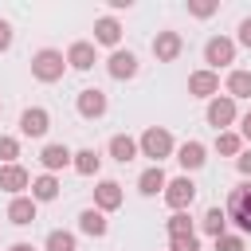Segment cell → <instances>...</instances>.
Returning a JSON list of instances; mask_svg holds the SVG:
<instances>
[{
  "label": "cell",
  "instance_id": "cell-34",
  "mask_svg": "<svg viewBox=\"0 0 251 251\" xmlns=\"http://www.w3.org/2000/svg\"><path fill=\"white\" fill-rule=\"evenodd\" d=\"M235 165H239V173H243V176L251 180V149H243V153L235 157Z\"/></svg>",
  "mask_w": 251,
  "mask_h": 251
},
{
  "label": "cell",
  "instance_id": "cell-9",
  "mask_svg": "<svg viewBox=\"0 0 251 251\" xmlns=\"http://www.w3.org/2000/svg\"><path fill=\"white\" fill-rule=\"evenodd\" d=\"M51 129V114L43 110V106H27L24 114H20V133L24 137H43Z\"/></svg>",
  "mask_w": 251,
  "mask_h": 251
},
{
  "label": "cell",
  "instance_id": "cell-28",
  "mask_svg": "<svg viewBox=\"0 0 251 251\" xmlns=\"http://www.w3.org/2000/svg\"><path fill=\"white\" fill-rule=\"evenodd\" d=\"M47 251H78V243H75V235H71V231L55 227V231L47 235Z\"/></svg>",
  "mask_w": 251,
  "mask_h": 251
},
{
  "label": "cell",
  "instance_id": "cell-21",
  "mask_svg": "<svg viewBox=\"0 0 251 251\" xmlns=\"http://www.w3.org/2000/svg\"><path fill=\"white\" fill-rule=\"evenodd\" d=\"M35 212H39V204H35L31 196H12V204H8V220H12L16 227L31 224V220H35Z\"/></svg>",
  "mask_w": 251,
  "mask_h": 251
},
{
  "label": "cell",
  "instance_id": "cell-18",
  "mask_svg": "<svg viewBox=\"0 0 251 251\" xmlns=\"http://www.w3.org/2000/svg\"><path fill=\"white\" fill-rule=\"evenodd\" d=\"M78 231L90 235V239H102V235L110 231V224H106V216H102L98 208H82V212H78Z\"/></svg>",
  "mask_w": 251,
  "mask_h": 251
},
{
  "label": "cell",
  "instance_id": "cell-33",
  "mask_svg": "<svg viewBox=\"0 0 251 251\" xmlns=\"http://www.w3.org/2000/svg\"><path fill=\"white\" fill-rule=\"evenodd\" d=\"M8 47H12V24H8V20H0V55H4Z\"/></svg>",
  "mask_w": 251,
  "mask_h": 251
},
{
  "label": "cell",
  "instance_id": "cell-10",
  "mask_svg": "<svg viewBox=\"0 0 251 251\" xmlns=\"http://www.w3.org/2000/svg\"><path fill=\"white\" fill-rule=\"evenodd\" d=\"M106 71H110V78H118V82H126V78H133L137 75V55L133 51H110V59H106Z\"/></svg>",
  "mask_w": 251,
  "mask_h": 251
},
{
  "label": "cell",
  "instance_id": "cell-3",
  "mask_svg": "<svg viewBox=\"0 0 251 251\" xmlns=\"http://www.w3.org/2000/svg\"><path fill=\"white\" fill-rule=\"evenodd\" d=\"M224 212H227V220H231L243 235H251V180H243L239 188H231Z\"/></svg>",
  "mask_w": 251,
  "mask_h": 251
},
{
  "label": "cell",
  "instance_id": "cell-19",
  "mask_svg": "<svg viewBox=\"0 0 251 251\" xmlns=\"http://www.w3.org/2000/svg\"><path fill=\"white\" fill-rule=\"evenodd\" d=\"M165 184H169V176H165L161 165H149V169L137 176V192H141V196H157V192H165Z\"/></svg>",
  "mask_w": 251,
  "mask_h": 251
},
{
  "label": "cell",
  "instance_id": "cell-1",
  "mask_svg": "<svg viewBox=\"0 0 251 251\" xmlns=\"http://www.w3.org/2000/svg\"><path fill=\"white\" fill-rule=\"evenodd\" d=\"M173 149H176V141H173V133H169L165 126H149V129L137 137V153H141V157H153V165H161L165 157H173Z\"/></svg>",
  "mask_w": 251,
  "mask_h": 251
},
{
  "label": "cell",
  "instance_id": "cell-20",
  "mask_svg": "<svg viewBox=\"0 0 251 251\" xmlns=\"http://www.w3.org/2000/svg\"><path fill=\"white\" fill-rule=\"evenodd\" d=\"M55 196H59V176H55V173L31 176V200H35V204H47V200H55Z\"/></svg>",
  "mask_w": 251,
  "mask_h": 251
},
{
  "label": "cell",
  "instance_id": "cell-15",
  "mask_svg": "<svg viewBox=\"0 0 251 251\" xmlns=\"http://www.w3.org/2000/svg\"><path fill=\"white\" fill-rule=\"evenodd\" d=\"M94 43L118 51V43H122V24H118L114 16H98V20H94Z\"/></svg>",
  "mask_w": 251,
  "mask_h": 251
},
{
  "label": "cell",
  "instance_id": "cell-27",
  "mask_svg": "<svg viewBox=\"0 0 251 251\" xmlns=\"http://www.w3.org/2000/svg\"><path fill=\"white\" fill-rule=\"evenodd\" d=\"M227 98H251V71H231L227 75Z\"/></svg>",
  "mask_w": 251,
  "mask_h": 251
},
{
  "label": "cell",
  "instance_id": "cell-38",
  "mask_svg": "<svg viewBox=\"0 0 251 251\" xmlns=\"http://www.w3.org/2000/svg\"><path fill=\"white\" fill-rule=\"evenodd\" d=\"M0 110H4V106H0Z\"/></svg>",
  "mask_w": 251,
  "mask_h": 251
},
{
  "label": "cell",
  "instance_id": "cell-37",
  "mask_svg": "<svg viewBox=\"0 0 251 251\" xmlns=\"http://www.w3.org/2000/svg\"><path fill=\"white\" fill-rule=\"evenodd\" d=\"M8 251H35V247H31V243H12Z\"/></svg>",
  "mask_w": 251,
  "mask_h": 251
},
{
  "label": "cell",
  "instance_id": "cell-36",
  "mask_svg": "<svg viewBox=\"0 0 251 251\" xmlns=\"http://www.w3.org/2000/svg\"><path fill=\"white\" fill-rule=\"evenodd\" d=\"M239 137H243V141H251V110L239 118Z\"/></svg>",
  "mask_w": 251,
  "mask_h": 251
},
{
  "label": "cell",
  "instance_id": "cell-24",
  "mask_svg": "<svg viewBox=\"0 0 251 251\" xmlns=\"http://www.w3.org/2000/svg\"><path fill=\"white\" fill-rule=\"evenodd\" d=\"M200 231H208L212 239H220V235L227 231V212H224V208H208L204 220H200Z\"/></svg>",
  "mask_w": 251,
  "mask_h": 251
},
{
  "label": "cell",
  "instance_id": "cell-22",
  "mask_svg": "<svg viewBox=\"0 0 251 251\" xmlns=\"http://www.w3.org/2000/svg\"><path fill=\"white\" fill-rule=\"evenodd\" d=\"M106 149H110V157H114V161H118V165H129V161H133V157H137V141H133V137H129V133H114V137H110V145H106Z\"/></svg>",
  "mask_w": 251,
  "mask_h": 251
},
{
  "label": "cell",
  "instance_id": "cell-14",
  "mask_svg": "<svg viewBox=\"0 0 251 251\" xmlns=\"http://www.w3.org/2000/svg\"><path fill=\"white\" fill-rule=\"evenodd\" d=\"M98 63V55H94V43L90 39H75L71 47H67V67H75V71H90Z\"/></svg>",
  "mask_w": 251,
  "mask_h": 251
},
{
  "label": "cell",
  "instance_id": "cell-8",
  "mask_svg": "<svg viewBox=\"0 0 251 251\" xmlns=\"http://www.w3.org/2000/svg\"><path fill=\"white\" fill-rule=\"evenodd\" d=\"M180 51H184L180 31H157V35H153V55H157V63H173V59H180Z\"/></svg>",
  "mask_w": 251,
  "mask_h": 251
},
{
  "label": "cell",
  "instance_id": "cell-35",
  "mask_svg": "<svg viewBox=\"0 0 251 251\" xmlns=\"http://www.w3.org/2000/svg\"><path fill=\"white\" fill-rule=\"evenodd\" d=\"M239 47H247V51H251V16L239 24Z\"/></svg>",
  "mask_w": 251,
  "mask_h": 251
},
{
  "label": "cell",
  "instance_id": "cell-25",
  "mask_svg": "<svg viewBox=\"0 0 251 251\" xmlns=\"http://www.w3.org/2000/svg\"><path fill=\"white\" fill-rule=\"evenodd\" d=\"M216 153H220V157H239V153H243V137H239L235 129L216 133Z\"/></svg>",
  "mask_w": 251,
  "mask_h": 251
},
{
  "label": "cell",
  "instance_id": "cell-6",
  "mask_svg": "<svg viewBox=\"0 0 251 251\" xmlns=\"http://www.w3.org/2000/svg\"><path fill=\"white\" fill-rule=\"evenodd\" d=\"M204 63H208V71H220V67L235 63V39H227V35H212V39L204 43Z\"/></svg>",
  "mask_w": 251,
  "mask_h": 251
},
{
  "label": "cell",
  "instance_id": "cell-26",
  "mask_svg": "<svg viewBox=\"0 0 251 251\" xmlns=\"http://www.w3.org/2000/svg\"><path fill=\"white\" fill-rule=\"evenodd\" d=\"M165 231H169V239H180V235H196V227H192V216H188V212H173V216L165 220Z\"/></svg>",
  "mask_w": 251,
  "mask_h": 251
},
{
  "label": "cell",
  "instance_id": "cell-23",
  "mask_svg": "<svg viewBox=\"0 0 251 251\" xmlns=\"http://www.w3.org/2000/svg\"><path fill=\"white\" fill-rule=\"evenodd\" d=\"M71 165H75V173H78V176H94V173L102 169V157H98L94 149H78V153L71 157Z\"/></svg>",
  "mask_w": 251,
  "mask_h": 251
},
{
  "label": "cell",
  "instance_id": "cell-11",
  "mask_svg": "<svg viewBox=\"0 0 251 251\" xmlns=\"http://www.w3.org/2000/svg\"><path fill=\"white\" fill-rule=\"evenodd\" d=\"M188 94H192V98H216V94H220V75L208 71V67H204V71H192V75H188Z\"/></svg>",
  "mask_w": 251,
  "mask_h": 251
},
{
  "label": "cell",
  "instance_id": "cell-2",
  "mask_svg": "<svg viewBox=\"0 0 251 251\" xmlns=\"http://www.w3.org/2000/svg\"><path fill=\"white\" fill-rule=\"evenodd\" d=\"M63 71H67V55H63V51L43 47V51L31 55V78H39V82H59Z\"/></svg>",
  "mask_w": 251,
  "mask_h": 251
},
{
  "label": "cell",
  "instance_id": "cell-4",
  "mask_svg": "<svg viewBox=\"0 0 251 251\" xmlns=\"http://www.w3.org/2000/svg\"><path fill=\"white\" fill-rule=\"evenodd\" d=\"M204 118H208V126H216V133H224L235 118H239V110H235V98H227V94H216V98H208V110H204Z\"/></svg>",
  "mask_w": 251,
  "mask_h": 251
},
{
  "label": "cell",
  "instance_id": "cell-17",
  "mask_svg": "<svg viewBox=\"0 0 251 251\" xmlns=\"http://www.w3.org/2000/svg\"><path fill=\"white\" fill-rule=\"evenodd\" d=\"M176 161H180L184 176H188L192 169H200V165L208 161V149H204V141H184V145L176 149Z\"/></svg>",
  "mask_w": 251,
  "mask_h": 251
},
{
  "label": "cell",
  "instance_id": "cell-12",
  "mask_svg": "<svg viewBox=\"0 0 251 251\" xmlns=\"http://www.w3.org/2000/svg\"><path fill=\"white\" fill-rule=\"evenodd\" d=\"M94 208L106 216V212H118L122 208V184L118 180H98L94 184Z\"/></svg>",
  "mask_w": 251,
  "mask_h": 251
},
{
  "label": "cell",
  "instance_id": "cell-29",
  "mask_svg": "<svg viewBox=\"0 0 251 251\" xmlns=\"http://www.w3.org/2000/svg\"><path fill=\"white\" fill-rule=\"evenodd\" d=\"M16 157H20V137L0 133V161H4V165H16Z\"/></svg>",
  "mask_w": 251,
  "mask_h": 251
},
{
  "label": "cell",
  "instance_id": "cell-5",
  "mask_svg": "<svg viewBox=\"0 0 251 251\" xmlns=\"http://www.w3.org/2000/svg\"><path fill=\"white\" fill-rule=\"evenodd\" d=\"M161 196H165V204L173 212H188V204L196 200V184H192V176H173Z\"/></svg>",
  "mask_w": 251,
  "mask_h": 251
},
{
  "label": "cell",
  "instance_id": "cell-13",
  "mask_svg": "<svg viewBox=\"0 0 251 251\" xmlns=\"http://www.w3.org/2000/svg\"><path fill=\"white\" fill-rule=\"evenodd\" d=\"M0 188L12 196H24V188H31V173L24 165H0Z\"/></svg>",
  "mask_w": 251,
  "mask_h": 251
},
{
  "label": "cell",
  "instance_id": "cell-7",
  "mask_svg": "<svg viewBox=\"0 0 251 251\" xmlns=\"http://www.w3.org/2000/svg\"><path fill=\"white\" fill-rule=\"evenodd\" d=\"M78 118H86V122H98L106 110H110V98L98 90V86H86V90H78Z\"/></svg>",
  "mask_w": 251,
  "mask_h": 251
},
{
  "label": "cell",
  "instance_id": "cell-32",
  "mask_svg": "<svg viewBox=\"0 0 251 251\" xmlns=\"http://www.w3.org/2000/svg\"><path fill=\"white\" fill-rule=\"evenodd\" d=\"M188 12L200 16V20H208V16L216 12V4H212V0H188Z\"/></svg>",
  "mask_w": 251,
  "mask_h": 251
},
{
  "label": "cell",
  "instance_id": "cell-31",
  "mask_svg": "<svg viewBox=\"0 0 251 251\" xmlns=\"http://www.w3.org/2000/svg\"><path fill=\"white\" fill-rule=\"evenodd\" d=\"M169 251H200V239H196V235H180V239H169Z\"/></svg>",
  "mask_w": 251,
  "mask_h": 251
},
{
  "label": "cell",
  "instance_id": "cell-16",
  "mask_svg": "<svg viewBox=\"0 0 251 251\" xmlns=\"http://www.w3.org/2000/svg\"><path fill=\"white\" fill-rule=\"evenodd\" d=\"M71 157H75V153H71L63 141H51V145H43V149H39V161H43V169H47V173L67 169V165H71Z\"/></svg>",
  "mask_w": 251,
  "mask_h": 251
},
{
  "label": "cell",
  "instance_id": "cell-30",
  "mask_svg": "<svg viewBox=\"0 0 251 251\" xmlns=\"http://www.w3.org/2000/svg\"><path fill=\"white\" fill-rule=\"evenodd\" d=\"M216 251H243V235H231V231H224V235L216 239Z\"/></svg>",
  "mask_w": 251,
  "mask_h": 251
}]
</instances>
